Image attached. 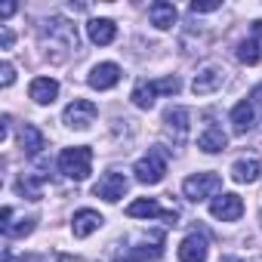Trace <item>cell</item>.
I'll list each match as a JSON object with an SVG mask.
<instances>
[{"mask_svg": "<svg viewBox=\"0 0 262 262\" xmlns=\"http://www.w3.org/2000/svg\"><path fill=\"white\" fill-rule=\"evenodd\" d=\"M59 170L74 179V182H83L90 173H93V151L86 145H74V148H65L59 155Z\"/></svg>", "mask_w": 262, "mask_h": 262, "instance_id": "cell-1", "label": "cell"}, {"mask_svg": "<svg viewBox=\"0 0 262 262\" xmlns=\"http://www.w3.org/2000/svg\"><path fill=\"white\" fill-rule=\"evenodd\" d=\"M136 179L142 182V185H158L164 176H167V151L161 148V145H155V148H148V155L136 164Z\"/></svg>", "mask_w": 262, "mask_h": 262, "instance_id": "cell-2", "label": "cell"}, {"mask_svg": "<svg viewBox=\"0 0 262 262\" xmlns=\"http://www.w3.org/2000/svg\"><path fill=\"white\" fill-rule=\"evenodd\" d=\"M43 40H50L53 47H59V50H77V28L68 22V19H62V16H53L47 25H43Z\"/></svg>", "mask_w": 262, "mask_h": 262, "instance_id": "cell-3", "label": "cell"}, {"mask_svg": "<svg viewBox=\"0 0 262 262\" xmlns=\"http://www.w3.org/2000/svg\"><path fill=\"white\" fill-rule=\"evenodd\" d=\"M222 188V179L216 173H194L182 182V194L188 201H204V198H213L216 191Z\"/></svg>", "mask_w": 262, "mask_h": 262, "instance_id": "cell-4", "label": "cell"}, {"mask_svg": "<svg viewBox=\"0 0 262 262\" xmlns=\"http://www.w3.org/2000/svg\"><path fill=\"white\" fill-rule=\"evenodd\" d=\"M126 216H129V219H167L170 225H176V219H179L176 210H161V204H158L155 198H139V201H133V204L126 207Z\"/></svg>", "mask_w": 262, "mask_h": 262, "instance_id": "cell-5", "label": "cell"}, {"mask_svg": "<svg viewBox=\"0 0 262 262\" xmlns=\"http://www.w3.org/2000/svg\"><path fill=\"white\" fill-rule=\"evenodd\" d=\"M96 114H99V108H96L90 99H74V102L65 108L62 120H65L71 129H86V126L96 120Z\"/></svg>", "mask_w": 262, "mask_h": 262, "instance_id": "cell-6", "label": "cell"}, {"mask_svg": "<svg viewBox=\"0 0 262 262\" xmlns=\"http://www.w3.org/2000/svg\"><path fill=\"white\" fill-rule=\"evenodd\" d=\"M126 188H129V182H126L123 173H105V176L93 185V194L102 198V201H108V204H117V201L126 194Z\"/></svg>", "mask_w": 262, "mask_h": 262, "instance_id": "cell-7", "label": "cell"}, {"mask_svg": "<svg viewBox=\"0 0 262 262\" xmlns=\"http://www.w3.org/2000/svg\"><path fill=\"white\" fill-rule=\"evenodd\" d=\"M210 213H213V219L237 222V219L244 216V201H241L234 191H225V194H219V198L210 201Z\"/></svg>", "mask_w": 262, "mask_h": 262, "instance_id": "cell-8", "label": "cell"}, {"mask_svg": "<svg viewBox=\"0 0 262 262\" xmlns=\"http://www.w3.org/2000/svg\"><path fill=\"white\" fill-rule=\"evenodd\" d=\"M179 262H207V253H210V244L204 234H188L182 244H179Z\"/></svg>", "mask_w": 262, "mask_h": 262, "instance_id": "cell-9", "label": "cell"}, {"mask_svg": "<svg viewBox=\"0 0 262 262\" xmlns=\"http://www.w3.org/2000/svg\"><path fill=\"white\" fill-rule=\"evenodd\" d=\"M222 83H225V71L216 68V65H207V68L191 80V90H194V96H210V93H216Z\"/></svg>", "mask_w": 262, "mask_h": 262, "instance_id": "cell-10", "label": "cell"}, {"mask_svg": "<svg viewBox=\"0 0 262 262\" xmlns=\"http://www.w3.org/2000/svg\"><path fill=\"white\" fill-rule=\"evenodd\" d=\"M117 80H120V68L114 62H99L86 77V83L93 90H111V86H117Z\"/></svg>", "mask_w": 262, "mask_h": 262, "instance_id": "cell-11", "label": "cell"}, {"mask_svg": "<svg viewBox=\"0 0 262 262\" xmlns=\"http://www.w3.org/2000/svg\"><path fill=\"white\" fill-rule=\"evenodd\" d=\"M164 123H167V133L173 136V142L182 145L188 136V108H170L164 114Z\"/></svg>", "mask_w": 262, "mask_h": 262, "instance_id": "cell-12", "label": "cell"}, {"mask_svg": "<svg viewBox=\"0 0 262 262\" xmlns=\"http://www.w3.org/2000/svg\"><path fill=\"white\" fill-rule=\"evenodd\" d=\"M102 222H105V219H102L96 210H77L74 219H71V231H74V237H90L93 231L102 228Z\"/></svg>", "mask_w": 262, "mask_h": 262, "instance_id": "cell-13", "label": "cell"}, {"mask_svg": "<svg viewBox=\"0 0 262 262\" xmlns=\"http://www.w3.org/2000/svg\"><path fill=\"white\" fill-rule=\"evenodd\" d=\"M148 19H151V25H155V28L167 31V28H173V25H176L179 13H176V7H173V4H167V0H158V4H151V7H148Z\"/></svg>", "mask_w": 262, "mask_h": 262, "instance_id": "cell-14", "label": "cell"}, {"mask_svg": "<svg viewBox=\"0 0 262 262\" xmlns=\"http://www.w3.org/2000/svg\"><path fill=\"white\" fill-rule=\"evenodd\" d=\"M19 145H22V151H25L28 158H37V155L43 151L47 139H43V133H40L34 123H25V126L19 129Z\"/></svg>", "mask_w": 262, "mask_h": 262, "instance_id": "cell-15", "label": "cell"}, {"mask_svg": "<svg viewBox=\"0 0 262 262\" xmlns=\"http://www.w3.org/2000/svg\"><path fill=\"white\" fill-rule=\"evenodd\" d=\"M86 34H90V40H93V43H99V47H108V43L117 37V25H114L111 19H90V25H86Z\"/></svg>", "mask_w": 262, "mask_h": 262, "instance_id": "cell-16", "label": "cell"}, {"mask_svg": "<svg viewBox=\"0 0 262 262\" xmlns=\"http://www.w3.org/2000/svg\"><path fill=\"white\" fill-rule=\"evenodd\" d=\"M28 93H31V99H34L37 105H53L56 96H59V83H56L53 77H34Z\"/></svg>", "mask_w": 262, "mask_h": 262, "instance_id": "cell-17", "label": "cell"}, {"mask_svg": "<svg viewBox=\"0 0 262 262\" xmlns=\"http://www.w3.org/2000/svg\"><path fill=\"white\" fill-rule=\"evenodd\" d=\"M253 123H256V108L250 105V99L247 102H237L231 108V126H234V133L244 136L247 129H253Z\"/></svg>", "mask_w": 262, "mask_h": 262, "instance_id": "cell-18", "label": "cell"}, {"mask_svg": "<svg viewBox=\"0 0 262 262\" xmlns=\"http://www.w3.org/2000/svg\"><path fill=\"white\" fill-rule=\"evenodd\" d=\"M225 145H228V136L222 133L219 126H207L204 133L198 136V148L207 151V155H219V151H225Z\"/></svg>", "mask_w": 262, "mask_h": 262, "instance_id": "cell-19", "label": "cell"}, {"mask_svg": "<svg viewBox=\"0 0 262 262\" xmlns=\"http://www.w3.org/2000/svg\"><path fill=\"white\" fill-rule=\"evenodd\" d=\"M259 176H262V164H259L256 158H241V161H234V167H231V179L241 182V185L256 182Z\"/></svg>", "mask_w": 262, "mask_h": 262, "instance_id": "cell-20", "label": "cell"}, {"mask_svg": "<svg viewBox=\"0 0 262 262\" xmlns=\"http://www.w3.org/2000/svg\"><path fill=\"white\" fill-rule=\"evenodd\" d=\"M161 93H158V83L155 80H142V83H136V90H133V105L136 108H151L155 105V99H158Z\"/></svg>", "mask_w": 262, "mask_h": 262, "instance_id": "cell-21", "label": "cell"}, {"mask_svg": "<svg viewBox=\"0 0 262 262\" xmlns=\"http://www.w3.org/2000/svg\"><path fill=\"white\" fill-rule=\"evenodd\" d=\"M16 191H19L22 198H28V201H40V198H43V185H40L37 176H19Z\"/></svg>", "mask_w": 262, "mask_h": 262, "instance_id": "cell-22", "label": "cell"}, {"mask_svg": "<svg viewBox=\"0 0 262 262\" xmlns=\"http://www.w3.org/2000/svg\"><path fill=\"white\" fill-rule=\"evenodd\" d=\"M237 59H241L244 65H256V62H259V47H256V40H244V43L237 47Z\"/></svg>", "mask_w": 262, "mask_h": 262, "instance_id": "cell-23", "label": "cell"}, {"mask_svg": "<svg viewBox=\"0 0 262 262\" xmlns=\"http://www.w3.org/2000/svg\"><path fill=\"white\" fill-rule=\"evenodd\" d=\"M31 231H34V219H19V222H10V225L4 228L7 237H25V234H31Z\"/></svg>", "mask_w": 262, "mask_h": 262, "instance_id": "cell-24", "label": "cell"}, {"mask_svg": "<svg viewBox=\"0 0 262 262\" xmlns=\"http://www.w3.org/2000/svg\"><path fill=\"white\" fill-rule=\"evenodd\" d=\"M222 4H219V0H194V4H191V13L198 16V13H216Z\"/></svg>", "mask_w": 262, "mask_h": 262, "instance_id": "cell-25", "label": "cell"}, {"mask_svg": "<svg viewBox=\"0 0 262 262\" xmlns=\"http://www.w3.org/2000/svg\"><path fill=\"white\" fill-rule=\"evenodd\" d=\"M13 80H16V68H13L10 62H4V65H0V83H4V86H13Z\"/></svg>", "mask_w": 262, "mask_h": 262, "instance_id": "cell-26", "label": "cell"}, {"mask_svg": "<svg viewBox=\"0 0 262 262\" xmlns=\"http://www.w3.org/2000/svg\"><path fill=\"white\" fill-rule=\"evenodd\" d=\"M250 105H253V108H262V83L250 93Z\"/></svg>", "mask_w": 262, "mask_h": 262, "instance_id": "cell-27", "label": "cell"}, {"mask_svg": "<svg viewBox=\"0 0 262 262\" xmlns=\"http://www.w3.org/2000/svg\"><path fill=\"white\" fill-rule=\"evenodd\" d=\"M0 47H4V50H10V47H13V31H10V28L0 31Z\"/></svg>", "mask_w": 262, "mask_h": 262, "instance_id": "cell-28", "label": "cell"}, {"mask_svg": "<svg viewBox=\"0 0 262 262\" xmlns=\"http://www.w3.org/2000/svg\"><path fill=\"white\" fill-rule=\"evenodd\" d=\"M47 262H80V259H74V256H68V253H56V256L47 259Z\"/></svg>", "mask_w": 262, "mask_h": 262, "instance_id": "cell-29", "label": "cell"}, {"mask_svg": "<svg viewBox=\"0 0 262 262\" xmlns=\"http://www.w3.org/2000/svg\"><path fill=\"white\" fill-rule=\"evenodd\" d=\"M13 13H16V4H4V7H0V16H4V19L13 16Z\"/></svg>", "mask_w": 262, "mask_h": 262, "instance_id": "cell-30", "label": "cell"}, {"mask_svg": "<svg viewBox=\"0 0 262 262\" xmlns=\"http://www.w3.org/2000/svg\"><path fill=\"white\" fill-rule=\"evenodd\" d=\"M19 262H47V259H43V256H22Z\"/></svg>", "mask_w": 262, "mask_h": 262, "instance_id": "cell-31", "label": "cell"}, {"mask_svg": "<svg viewBox=\"0 0 262 262\" xmlns=\"http://www.w3.org/2000/svg\"><path fill=\"white\" fill-rule=\"evenodd\" d=\"M219 262H241V259H237V256H222Z\"/></svg>", "mask_w": 262, "mask_h": 262, "instance_id": "cell-32", "label": "cell"}]
</instances>
